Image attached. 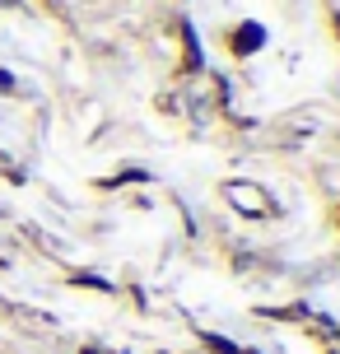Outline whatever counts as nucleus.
Here are the masks:
<instances>
[{
    "mask_svg": "<svg viewBox=\"0 0 340 354\" xmlns=\"http://www.w3.org/2000/svg\"><path fill=\"white\" fill-rule=\"evenodd\" d=\"M266 47V28L261 24H238L229 37V52L233 56H252V52H261Z\"/></svg>",
    "mask_w": 340,
    "mask_h": 354,
    "instance_id": "obj_1",
    "label": "nucleus"
},
{
    "mask_svg": "<svg viewBox=\"0 0 340 354\" xmlns=\"http://www.w3.org/2000/svg\"><path fill=\"white\" fill-rule=\"evenodd\" d=\"M182 42H187V71H200V47H196L191 24H182Z\"/></svg>",
    "mask_w": 340,
    "mask_h": 354,
    "instance_id": "obj_2",
    "label": "nucleus"
},
{
    "mask_svg": "<svg viewBox=\"0 0 340 354\" xmlns=\"http://www.w3.org/2000/svg\"><path fill=\"white\" fill-rule=\"evenodd\" d=\"M200 340H205V345H210V350H215V354H247V350H238V345H233V340L215 336V331H200Z\"/></svg>",
    "mask_w": 340,
    "mask_h": 354,
    "instance_id": "obj_3",
    "label": "nucleus"
},
{
    "mask_svg": "<svg viewBox=\"0 0 340 354\" xmlns=\"http://www.w3.org/2000/svg\"><path fill=\"white\" fill-rule=\"evenodd\" d=\"M10 88H15V75H5V71H0V93H10Z\"/></svg>",
    "mask_w": 340,
    "mask_h": 354,
    "instance_id": "obj_4",
    "label": "nucleus"
}]
</instances>
